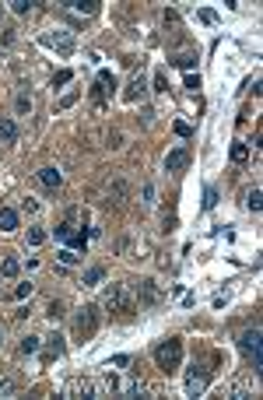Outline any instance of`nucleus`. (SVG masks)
I'll return each mask as SVG.
<instances>
[{"label":"nucleus","instance_id":"obj_1","mask_svg":"<svg viewBox=\"0 0 263 400\" xmlns=\"http://www.w3.org/2000/svg\"><path fill=\"white\" fill-rule=\"evenodd\" d=\"M155 361H158V369H162V372H176V369H179V361H182V340L179 337L162 340V344L155 348Z\"/></svg>","mask_w":263,"mask_h":400},{"label":"nucleus","instance_id":"obj_2","mask_svg":"<svg viewBox=\"0 0 263 400\" xmlns=\"http://www.w3.org/2000/svg\"><path fill=\"white\" fill-rule=\"evenodd\" d=\"M105 305H109L112 313H123V316H134V313H137V302H134V295H130L126 284H112L109 295H105Z\"/></svg>","mask_w":263,"mask_h":400},{"label":"nucleus","instance_id":"obj_3","mask_svg":"<svg viewBox=\"0 0 263 400\" xmlns=\"http://www.w3.org/2000/svg\"><path fill=\"white\" fill-rule=\"evenodd\" d=\"M242 351L253 358V369L260 372V326H253V330L242 334Z\"/></svg>","mask_w":263,"mask_h":400},{"label":"nucleus","instance_id":"obj_4","mask_svg":"<svg viewBox=\"0 0 263 400\" xmlns=\"http://www.w3.org/2000/svg\"><path fill=\"white\" fill-rule=\"evenodd\" d=\"M60 397H99L95 393V379H74V383H67L60 390Z\"/></svg>","mask_w":263,"mask_h":400},{"label":"nucleus","instance_id":"obj_5","mask_svg":"<svg viewBox=\"0 0 263 400\" xmlns=\"http://www.w3.org/2000/svg\"><path fill=\"white\" fill-rule=\"evenodd\" d=\"M203 386H207V369L193 365V369H190V376H186V393L193 397V393H200Z\"/></svg>","mask_w":263,"mask_h":400},{"label":"nucleus","instance_id":"obj_6","mask_svg":"<svg viewBox=\"0 0 263 400\" xmlns=\"http://www.w3.org/2000/svg\"><path fill=\"white\" fill-rule=\"evenodd\" d=\"M190 165V148H176V151H168V158H165V169L168 172H182Z\"/></svg>","mask_w":263,"mask_h":400},{"label":"nucleus","instance_id":"obj_7","mask_svg":"<svg viewBox=\"0 0 263 400\" xmlns=\"http://www.w3.org/2000/svg\"><path fill=\"white\" fill-rule=\"evenodd\" d=\"M95 323H99V309H95V305H84L81 316H78V330H81V334H91Z\"/></svg>","mask_w":263,"mask_h":400},{"label":"nucleus","instance_id":"obj_8","mask_svg":"<svg viewBox=\"0 0 263 400\" xmlns=\"http://www.w3.org/2000/svg\"><path fill=\"white\" fill-rule=\"evenodd\" d=\"M39 183H42V186H49V190H57V186L63 183L60 169H53V165H49V169H39Z\"/></svg>","mask_w":263,"mask_h":400},{"label":"nucleus","instance_id":"obj_9","mask_svg":"<svg viewBox=\"0 0 263 400\" xmlns=\"http://www.w3.org/2000/svg\"><path fill=\"white\" fill-rule=\"evenodd\" d=\"M14 140H18V123L0 120V144H14Z\"/></svg>","mask_w":263,"mask_h":400},{"label":"nucleus","instance_id":"obj_10","mask_svg":"<svg viewBox=\"0 0 263 400\" xmlns=\"http://www.w3.org/2000/svg\"><path fill=\"white\" fill-rule=\"evenodd\" d=\"M14 228H18V211L0 207V232H14Z\"/></svg>","mask_w":263,"mask_h":400},{"label":"nucleus","instance_id":"obj_11","mask_svg":"<svg viewBox=\"0 0 263 400\" xmlns=\"http://www.w3.org/2000/svg\"><path fill=\"white\" fill-rule=\"evenodd\" d=\"M67 7H70V11H81V14H95V11H99L95 0H70Z\"/></svg>","mask_w":263,"mask_h":400},{"label":"nucleus","instance_id":"obj_12","mask_svg":"<svg viewBox=\"0 0 263 400\" xmlns=\"http://www.w3.org/2000/svg\"><path fill=\"white\" fill-rule=\"evenodd\" d=\"M246 207H249L253 214H256V211H260V207H263V193H260V190H256V186H253V190L246 193Z\"/></svg>","mask_w":263,"mask_h":400},{"label":"nucleus","instance_id":"obj_13","mask_svg":"<svg viewBox=\"0 0 263 400\" xmlns=\"http://www.w3.org/2000/svg\"><path fill=\"white\" fill-rule=\"evenodd\" d=\"M49 42H53L60 53H70V49H74V39H70V35H63V32H57V35H53Z\"/></svg>","mask_w":263,"mask_h":400},{"label":"nucleus","instance_id":"obj_14","mask_svg":"<svg viewBox=\"0 0 263 400\" xmlns=\"http://www.w3.org/2000/svg\"><path fill=\"white\" fill-rule=\"evenodd\" d=\"M88 235H91V232H81V228H74V235H70V249H84V246H88Z\"/></svg>","mask_w":263,"mask_h":400},{"label":"nucleus","instance_id":"obj_15","mask_svg":"<svg viewBox=\"0 0 263 400\" xmlns=\"http://www.w3.org/2000/svg\"><path fill=\"white\" fill-rule=\"evenodd\" d=\"M21 270V263L14 260V257H7V260L0 263V274H4V278H14V274H18Z\"/></svg>","mask_w":263,"mask_h":400},{"label":"nucleus","instance_id":"obj_16","mask_svg":"<svg viewBox=\"0 0 263 400\" xmlns=\"http://www.w3.org/2000/svg\"><path fill=\"white\" fill-rule=\"evenodd\" d=\"M246 158H249V144L235 140V144H232V161H246Z\"/></svg>","mask_w":263,"mask_h":400},{"label":"nucleus","instance_id":"obj_17","mask_svg":"<svg viewBox=\"0 0 263 400\" xmlns=\"http://www.w3.org/2000/svg\"><path fill=\"white\" fill-rule=\"evenodd\" d=\"M211 207H218V190H214V186L203 190V211H211Z\"/></svg>","mask_w":263,"mask_h":400},{"label":"nucleus","instance_id":"obj_18","mask_svg":"<svg viewBox=\"0 0 263 400\" xmlns=\"http://www.w3.org/2000/svg\"><path fill=\"white\" fill-rule=\"evenodd\" d=\"M102 278H105V267H91V270L84 274V284H99Z\"/></svg>","mask_w":263,"mask_h":400},{"label":"nucleus","instance_id":"obj_19","mask_svg":"<svg viewBox=\"0 0 263 400\" xmlns=\"http://www.w3.org/2000/svg\"><path fill=\"white\" fill-rule=\"evenodd\" d=\"M46 242V232L42 228H28V246H42Z\"/></svg>","mask_w":263,"mask_h":400},{"label":"nucleus","instance_id":"obj_20","mask_svg":"<svg viewBox=\"0 0 263 400\" xmlns=\"http://www.w3.org/2000/svg\"><path fill=\"white\" fill-rule=\"evenodd\" d=\"M21 351H25V355H35V351H39V337H25L21 340Z\"/></svg>","mask_w":263,"mask_h":400},{"label":"nucleus","instance_id":"obj_21","mask_svg":"<svg viewBox=\"0 0 263 400\" xmlns=\"http://www.w3.org/2000/svg\"><path fill=\"white\" fill-rule=\"evenodd\" d=\"M70 235H74V225H70V221H63V225H57V239H70Z\"/></svg>","mask_w":263,"mask_h":400},{"label":"nucleus","instance_id":"obj_22","mask_svg":"<svg viewBox=\"0 0 263 400\" xmlns=\"http://www.w3.org/2000/svg\"><path fill=\"white\" fill-rule=\"evenodd\" d=\"M11 11H14V14H28L32 4H28V0H11Z\"/></svg>","mask_w":263,"mask_h":400},{"label":"nucleus","instance_id":"obj_23","mask_svg":"<svg viewBox=\"0 0 263 400\" xmlns=\"http://www.w3.org/2000/svg\"><path fill=\"white\" fill-rule=\"evenodd\" d=\"M60 263H67V267L78 263V253H74V249H60Z\"/></svg>","mask_w":263,"mask_h":400},{"label":"nucleus","instance_id":"obj_24","mask_svg":"<svg viewBox=\"0 0 263 400\" xmlns=\"http://www.w3.org/2000/svg\"><path fill=\"white\" fill-rule=\"evenodd\" d=\"M137 92H144V81H141V78H134L130 92H126V99H137Z\"/></svg>","mask_w":263,"mask_h":400},{"label":"nucleus","instance_id":"obj_25","mask_svg":"<svg viewBox=\"0 0 263 400\" xmlns=\"http://www.w3.org/2000/svg\"><path fill=\"white\" fill-rule=\"evenodd\" d=\"M155 92H168V81H165V74H162V70L155 74Z\"/></svg>","mask_w":263,"mask_h":400},{"label":"nucleus","instance_id":"obj_26","mask_svg":"<svg viewBox=\"0 0 263 400\" xmlns=\"http://www.w3.org/2000/svg\"><path fill=\"white\" fill-rule=\"evenodd\" d=\"M74 78V74H70V70H60V74H57V78H53V88H57V84H67V81Z\"/></svg>","mask_w":263,"mask_h":400},{"label":"nucleus","instance_id":"obj_27","mask_svg":"<svg viewBox=\"0 0 263 400\" xmlns=\"http://www.w3.org/2000/svg\"><path fill=\"white\" fill-rule=\"evenodd\" d=\"M63 316V305L60 302H53V305H49V320H60Z\"/></svg>","mask_w":263,"mask_h":400},{"label":"nucleus","instance_id":"obj_28","mask_svg":"<svg viewBox=\"0 0 263 400\" xmlns=\"http://www.w3.org/2000/svg\"><path fill=\"white\" fill-rule=\"evenodd\" d=\"M14 295H18V299H28V295H32V284H18Z\"/></svg>","mask_w":263,"mask_h":400},{"label":"nucleus","instance_id":"obj_29","mask_svg":"<svg viewBox=\"0 0 263 400\" xmlns=\"http://www.w3.org/2000/svg\"><path fill=\"white\" fill-rule=\"evenodd\" d=\"M28 109H32V99H28V95H21V99H18V113H28Z\"/></svg>","mask_w":263,"mask_h":400},{"label":"nucleus","instance_id":"obj_30","mask_svg":"<svg viewBox=\"0 0 263 400\" xmlns=\"http://www.w3.org/2000/svg\"><path fill=\"white\" fill-rule=\"evenodd\" d=\"M21 211H28V214H32V211H39V204L28 197V200H21Z\"/></svg>","mask_w":263,"mask_h":400},{"label":"nucleus","instance_id":"obj_31","mask_svg":"<svg viewBox=\"0 0 263 400\" xmlns=\"http://www.w3.org/2000/svg\"><path fill=\"white\" fill-rule=\"evenodd\" d=\"M172 63H179V67H193V63H197V57H176Z\"/></svg>","mask_w":263,"mask_h":400},{"label":"nucleus","instance_id":"obj_32","mask_svg":"<svg viewBox=\"0 0 263 400\" xmlns=\"http://www.w3.org/2000/svg\"><path fill=\"white\" fill-rule=\"evenodd\" d=\"M186 88H193V92H197V88H200V78H197V74H186Z\"/></svg>","mask_w":263,"mask_h":400},{"label":"nucleus","instance_id":"obj_33","mask_svg":"<svg viewBox=\"0 0 263 400\" xmlns=\"http://www.w3.org/2000/svg\"><path fill=\"white\" fill-rule=\"evenodd\" d=\"M176 134H179V137H190L193 130H190V123H176Z\"/></svg>","mask_w":263,"mask_h":400},{"label":"nucleus","instance_id":"obj_34","mask_svg":"<svg viewBox=\"0 0 263 400\" xmlns=\"http://www.w3.org/2000/svg\"><path fill=\"white\" fill-rule=\"evenodd\" d=\"M200 18L207 21V25H214V21H218V14H214V11H200Z\"/></svg>","mask_w":263,"mask_h":400},{"label":"nucleus","instance_id":"obj_35","mask_svg":"<svg viewBox=\"0 0 263 400\" xmlns=\"http://www.w3.org/2000/svg\"><path fill=\"white\" fill-rule=\"evenodd\" d=\"M0 390H11V383H7V379H0Z\"/></svg>","mask_w":263,"mask_h":400}]
</instances>
